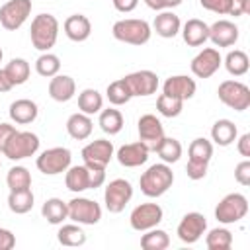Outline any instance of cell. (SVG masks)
<instances>
[{
  "mask_svg": "<svg viewBox=\"0 0 250 250\" xmlns=\"http://www.w3.org/2000/svg\"><path fill=\"white\" fill-rule=\"evenodd\" d=\"M205 246L209 250H229L232 246V232L225 227L211 229L205 236Z\"/></svg>",
  "mask_w": 250,
  "mask_h": 250,
  "instance_id": "obj_36",
  "label": "cell"
},
{
  "mask_svg": "<svg viewBox=\"0 0 250 250\" xmlns=\"http://www.w3.org/2000/svg\"><path fill=\"white\" fill-rule=\"evenodd\" d=\"M16 131H18V129H16L14 125H10V123H0V152H4L6 143L12 139V135H14Z\"/></svg>",
  "mask_w": 250,
  "mask_h": 250,
  "instance_id": "obj_48",
  "label": "cell"
},
{
  "mask_svg": "<svg viewBox=\"0 0 250 250\" xmlns=\"http://www.w3.org/2000/svg\"><path fill=\"white\" fill-rule=\"evenodd\" d=\"M201 8L213 12V14H229V8H230V0H199Z\"/></svg>",
  "mask_w": 250,
  "mask_h": 250,
  "instance_id": "obj_44",
  "label": "cell"
},
{
  "mask_svg": "<svg viewBox=\"0 0 250 250\" xmlns=\"http://www.w3.org/2000/svg\"><path fill=\"white\" fill-rule=\"evenodd\" d=\"M66 205H68V219L78 225H98L102 219V207L94 199L78 195L66 201Z\"/></svg>",
  "mask_w": 250,
  "mask_h": 250,
  "instance_id": "obj_9",
  "label": "cell"
},
{
  "mask_svg": "<svg viewBox=\"0 0 250 250\" xmlns=\"http://www.w3.org/2000/svg\"><path fill=\"white\" fill-rule=\"evenodd\" d=\"M195 90H197L195 80H193V78H189V76H186V74L170 76V78H166V82L162 84V94H168V96L180 98L182 102L191 100V98L195 96Z\"/></svg>",
  "mask_w": 250,
  "mask_h": 250,
  "instance_id": "obj_17",
  "label": "cell"
},
{
  "mask_svg": "<svg viewBox=\"0 0 250 250\" xmlns=\"http://www.w3.org/2000/svg\"><path fill=\"white\" fill-rule=\"evenodd\" d=\"M76 94V82L72 76L68 74H55L51 80H49V96L55 100V102H68L72 100Z\"/></svg>",
  "mask_w": 250,
  "mask_h": 250,
  "instance_id": "obj_22",
  "label": "cell"
},
{
  "mask_svg": "<svg viewBox=\"0 0 250 250\" xmlns=\"http://www.w3.org/2000/svg\"><path fill=\"white\" fill-rule=\"evenodd\" d=\"M209 39L215 47H232L238 41V27L230 20H217L209 25Z\"/></svg>",
  "mask_w": 250,
  "mask_h": 250,
  "instance_id": "obj_19",
  "label": "cell"
},
{
  "mask_svg": "<svg viewBox=\"0 0 250 250\" xmlns=\"http://www.w3.org/2000/svg\"><path fill=\"white\" fill-rule=\"evenodd\" d=\"M62 29H64V35L74 41V43H82L90 37L92 33V23L90 20L84 16V14H72L64 20L62 23Z\"/></svg>",
  "mask_w": 250,
  "mask_h": 250,
  "instance_id": "obj_20",
  "label": "cell"
},
{
  "mask_svg": "<svg viewBox=\"0 0 250 250\" xmlns=\"http://www.w3.org/2000/svg\"><path fill=\"white\" fill-rule=\"evenodd\" d=\"M248 213V199L242 193H227L215 207V219L223 225H232Z\"/></svg>",
  "mask_w": 250,
  "mask_h": 250,
  "instance_id": "obj_5",
  "label": "cell"
},
{
  "mask_svg": "<svg viewBox=\"0 0 250 250\" xmlns=\"http://www.w3.org/2000/svg\"><path fill=\"white\" fill-rule=\"evenodd\" d=\"M221 64H223L221 53L217 49H213V47H207V49L199 51L191 59L189 68H191L193 76H197V78H209V76H213L219 70Z\"/></svg>",
  "mask_w": 250,
  "mask_h": 250,
  "instance_id": "obj_15",
  "label": "cell"
},
{
  "mask_svg": "<svg viewBox=\"0 0 250 250\" xmlns=\"http://www.w3.org/2000/svg\"><path fill=\"white\" fill-rule=\"evenodd\" d=\"M225 68L229 74L232 76H244L250 68V59L244 51L240 49H234V51H229L227 57H225Z\"/></svg>",
  "mask_w": 250,
  "mask_h": 250,
  "instance_id": "obj_33",
  "label": "cell"
},
{
  "mask_svg": "<svg viewBox=\"0 0 250 250\" xmlns=\"http://www.w3.org/2000/svg\"><path fill=\"white\" fill-rule=\"evenodd\" d=\"M131 197H133V186L129 180H123V178L111 180L104 189L105 209L109 213H115V215L125 209V205L131 201Z\"/></svg>",
  "mask_w": 250,
  "mask_h": 250,
  "instance_id": "obj_8",
  "label": "cell"
},
{
  "mask_svg": "<svg viewBox=\"0 0 250 250\" xmlns=\"http://www.w3.org/2000/svg\"><path fill=\"white\" fill-rule=\"evenodd\" d=\"M236 150L240 152V156L250 158V133H244V135L238 137V141H236Z\"/></svg>",
  "mask_w": 250,
  "mask_h": 250,
  "instance_id": "obj_50",
  "label": "cell"
},
{
  "mask_svg": "<svg viewBox=\"0 0 250 250\" xmlns=\"http://www.w3.org/2000/svg\"><path fill=\"white\" fill-rule=\"evenodd\" d=\"M238 129L230 119H217L211 127V139L219 146H229L236 141Z\"/></svg>",
  "mask_w": 250,
  "mask_h": 250,
  "instance_id": "obj_28",
  "label": "cell"
},
{
  "mask_svg": "<svg viewBox=\"0 0 250 250\" xmlns=\"http://www.w3.org/2000/svg\"><path fill=\"white\" fill-rule=\"evenodd\" d=\"M64 184L72 193H82L90 189V170L86 164L68 166L64 172Z\"/></svg>",
  "mask_w": 250,
  "mask_h": 250,
  "instance_id": "obj_25",
  "label": "cell"
},
{
  "mask_svg": "<svg viewBox=\"0 0 250 250\" xmlns=\"http://www.w3.org/2000/svg\"><path fill=\"white\" fill-rule=\"evenodd\" d=\"M172 184H174V172H172V168L166 162L148 166L141 174V178H139L141 191L146 197H160V195H164L172 188Z\"/></svg>",
  "mask_w": 250,
  "mask_h": 250,
  "instance_id": "obj_1",
  "label": "cell"
},
{
  "mask_svg": "<svg viewBox=\"0 0 250 250\" xmlns=\"http://www.w3.org/2000/svg\"><path fill=\"white\" fill-rule=\"evenodd\" d=\"M156 109L164 117H178L182 113V109H184V102L180 98H174V96H168V94H160L156 98Z\"/></svg>",
  "mask_w": 250,
  "mask_h": 250,
  "instance_id": "obj_41",
  "label": "cell"
},
{
  "mask_svg": "<svg viewBox=\"0 0 250 250\" xmlns=\"http://www.w3.org/2000/svg\"><path fill=\"white\" fill-rule=\"evenodd\" d=\"M209 164L207 162H195V160H188L186 164V174L189 180H203L207 174Z\"/></svg>",
  "mask_w": 250,
  "mask_h": 250,
  "instance_id": "obj_43",
  "label": "cell"
},
{
  "mask_svg": "<svg viewBox=\"0 0 250 250\" xmlns=\"http://www.w3.org/2000/svg\"><path fill=\"white\" fill-rule=\"evenodd\" d=\"M154 152L160 156L162 162L174 164V162H178L180 156H182V143H180L178 139H174V137H166V135H164V139L158 143V146H156Z\"/></svg>",
  "mask_w": 250,
  "mask_h": 250,
  "instance_id": "obj_34",
  "label": "cell"
},
{
  "mask_svg": "<svg viewBox=\"0 0 250 250\" xmlns=\"http://www.w3.org/2000/svg\"><path fill=\"white\" fill-rule=\"evenodd\" d=\"M33 201H35V197H33L31 188H27V189H16V191H10V195H8V207L16 215L29 213L33 209Z\"/></svg>",
  "mask_w": 250,
  "mask_h": 250,
  "instance_id": "obj_30",
  "label": "cell"
},
{
  "mask_svg": "<svg viewBox=\"0 0 250 250\" xmlns=\"http://www.w3.org/2000/svg\"><path fill=\"white\" fill-rule=\"evenodd\" d=\"M217 96L227 107H230L234 111H244L250 107V88L244 82L225 80L219 84Z\"/></svg>",
  "mask_w": 250,
  "mask_h": 250,
  "instance_id": "obj_6",
  "label": "cell"
},
{
  "mask_svg": "<svg viewBox=\"0 0 250 250\" xmlns=\"http://www.w3.org/2000/svg\"><path fill=\"white\" fill-rule=\"evenodd\" d=\"M57 240L62 246L74 248V246H82L86 244V232L80 229V225H61L59 232H57Z\"/></svg>",
  "mask_w": 250,
  "mask_h": 250,
  "instance_id": "obj_32",
  "label": "cell"
},
{
  "mask_svg": "<svg viewBox=\"0 0 250 250\" xmlns=\"http://www.w3.org/2000/svg\"><path fill=\"white\" fill-rule=\"evenodd\" d=\"M152 29L156 31V35H160V37H164V39H172V37H176V35L180 33L182 21H180V18H178L172 10H162V12L154 18Z\"/></svg>",
  "mask_w": 250,
  "mask_h": 250,
  "instance_id": "obj_24",
  "label": "cell"
},
{
  "mask_svg": "<svg viewBox=\"0 0 250 250\" xmlns=\"http://www.w3.org/2000/svg\"><path fill=\"white\" fill-rule=\"evenodd\" d=\"M90 170V189L104 186L105 182V168H88Z\"/></svg>",
  "mask_w": 250,
  "mask_h": 250,
  "instance_id": "obj_47",
  "label": "cell"
},
{
  "mask_svg": "<svg viewBox=\"0 0 250 250\" xmlns=\"http://www.w3.org/2000/svg\"><path fill=\"white\" fill-rule=\"evenodd\" d=\"M113 145L111 141L107 139H96L92 143H88L84 148H82V162L88 166V168H107V164L111 162L113 158Z\"/></svg>",
  "mask_w": 250,
  "mask_h": 250,
  "instance_id": "obj_11",
  "label": "cell"
},
{
  "mask_svg": "<svg viewBox=\"0 0 250 250\" xmlns=\"http://www.w3.org/2000/svg\"><path fill=\"white\" fill-rule=\"evenodd\" d=\"M139 6V0H113V8L121 14H129Z\"/></svg>",
  "mask_w": 250,
  "mask_h": 250,
  "instance_id": "obj_51",
  "label": "cell"
},
{
  "mask_svg": "<svg viewBox=\"0 0 250 250\" xmlns=\"http://www.w3.org/2000/svg\"><path fill=\"white\" fill-rule=\"evenodd\" d=\"M207 230V219L205 215L197 213V211H189L182 217V221L178 223L176 234L184 244H195Z\"/></svg>",
  "mask_w": 250,
  "mask_h": 250,
  "instance_id": "obj_13",
  "label": "cell"
},
{
  "mask_svg": "<svg viewBox=\"0 0 250 250\" xmlns=\"http://www.w3.org/2000/svg\"><path fill=\"white\" fill-rule=\"evenodd\" d=\"M164 217V211L158 203H141L137 205L131 215H129V223H131V229L133 230H139V232H145L148 229H154L160 225Z\"/></svg>",
  "mask_w": 250,
  "mask_h": 250,
  "instance_id": "obj_12",
  "label": "cell"
},
{
  "mask_svg": "<svg viewBox=\"0 0 250 250\" xmlns=\"http://www.w3.org/2000/svg\"><path fill=\"white\" fill-rule=\"evenodd\" d=\"M70 160H72V152L66 146H53V148L43 150L37 156L35 166L45 176H57V174L66 172V168L70 166Z\"/></svg>",
  "mask_w": 250,
  "mask_h": 250,
  "instance_id": "obj_4",
  "label": "cell"
},
{
  "mask_svg": "<svg viewBox=\"0 0 250 250\" xmlns=\"http://www.w3.org/2000/svg\"><path fill=\"white\" fill-rule=\"evenodd\" d=\"M37 113H39V107L33 100H27V98H20L16 102L10 104V109H8V115L14 123L18 125H27V123H33L37 119Z\"/></svg>",
  "mask_w": 250,
  "mask_h": 250,
  "instance_id": "obj_21",
  "label": "cell"
},
{
  "mask_svg": "<svg viewBox=\"0 0 250 250\" xmlns=\"http://www.w3.org/2000/svg\"><path fill=\"white\" fill-rule=\"evenodd\" d=\"M111 35L121 41V43H127V45H145L150 41V35H152V27L148 21L145 20H137V18H125V20H119L113 23L111 27Z\"/></svg>",
  "mask_w": 250,
  "mask_h": 250,
  "instance_id": "obj_3",
  "label": "cell"
},
{
  "mask_svg": "<svg viewBox=\"0 0 250 250\" xmlns=\"http://www.w3.org/2000/svg\"><path fill=\"white\" fill-rule=\"evenodd\" d=\"M2 57H4V51L0 49V62H2Z\"/></svg>",
  "mask_w": 250,
  "mask_h": 250,
  "instance_id": "obj_55",
  "label": "cell"
},
{
  "mask_svg": "<svg viewBox=\"0 0 250 250\" xmlns=\"http://www.w3.org/2000/svg\"><path fill=\"white\" fill-rule=\"evenodd\" d=\"M234 180L240 186H250V160L248 158H244L242 162L234 166Z\"/></svg>",
  "mask_w": 250,
  "mask_h": 250,
  "instance_id": "obj_45",
  "label": "cell"
},
{
  "mask_svg": "<svg viewBox=\"0 0 250 250\" xmlns=\"http://www.w3.org/2000/svg\"><path fill=\"white\" fill-rule=\"evenodd\" d=\"M98 125H100V129L105 135H117V133H121V129L125 125V119H123V113L119 109L107 107V109H102L100 111Z\"/></svg>",
  "mask_w": 250,
  "mask_h": 250,
  "instance_id": "obj_29",
  "label": "cell"
},
{
  "mask_svg": "<svg viewBox=\"0 0 250 250\" xmlns=\"http://www.w3.org/2000/svg\"><path fill=\"white\" fill-rule=\"evenodd\" d=\"M0 166H2V164H0Z\"/></svg>",
  "mask_w": 250,
  "mask_h": 250,
  "instance_id": "obj_56",
  "label": "cell"
},
{
  "mask_svg": "<svg viewBox=\"0 0 250 250\" xmlns=\"http://www.w3.org/2000/svg\"><path fill=\"white\" fill-rule=\"evenodd\" d=\"M105 96H107L109 104H113V105H125V104H127V102L133 98L123 78H119V80H113V82L107 86V90H105Z\"/></svg>",
  "mask_w": 250,
  "mask_h": 250,
  "instance_id": "obj_42",
  "label": "cell"
},
{
  "mask_svg": "<svg viewBox=\"0 0 250 250\" xmlns=\"http://www.w3.org/2000/svg\"><path fill=\"white\" fill-rule=\"evenodd\" d=\"M92 129H94V123H92V117L78 111V113H72L68 119H66V133L74 139V141H84L92 135Z\"/></svg>",
  "mask_w": 250,
  "mask_h": 250,
  "instance_id": "obj_26",
  "label": "cell"
},
{
  "mask_svg": "<svg viewBox=\"0 0 250 250\" xmlns=\"http://www.w3.org/2000/svg\"><path fill=\"white\" fill-rule=\"evenodd\" d=\"M250 14V0H230V8H229V16H246Z\"/></svg>",
  "mask_w": 250,
  "mask_h": 250,
  "instance_id": "obj_46",
  "label": "cell"
},
{
  "mask_svg": "<svg viewBox=\"0 0 250 250\" xmlns=\"http://www.w3.org/2000/svg\"><path fill=\"white\" fill-rule=\"evenodd\" d=\"M31 14V0H8L0 6V25L8 31L20 29Z\"/></svg>",
  "mask_w": 250,
  "mask_h": 250,
  "instance_id": "obj_10",
  "label": "cell"
},
{
  "mask_svg": "<svg viewBox=\"0 0 250 250\" xmlns=\"http://www.w3.org/2000/svg\"><path fill=\"white\" fill-rule=\"evenodd\" d=\"M170 246V236L162 229H148L141 236V248L143 250H166Z\"/></svg>",
  "mask_w": 250,
  "mask_h": 250,
  "instance_id": "obj_35",
  "label": "cell"
},
{
  "mask_svg": "<svg viewBox=\"0 0 250 250\" xmlns=\"http://www.w3.org/2000/svg\"><path fill=\"white\" fill-rule=\"evenodd\" d=\"M188 154H189V160H195V162H211V156H213V145L211 141L203 139V137H197L191 141L189 148H188Z\"/></svg>",
  "mask_w": 250,
  "mask_h": 250,
  "instance_id": "obj_40",
  "label": "cell"
},
{
  "mask_svg": "<svg viewBox=\"0 0 250 250\" xmlns=\"http://www.w3.org/2000/svg\"><path fill=\"white\" fill-rule=\"evenodd\" d=\"M137 131H139V141L145 143L148 146V150H156L158 143L164 139V127H162L160 119L152 113H145L139 117Z\"/></svg>",
  "mask_w": 250,
  "mask_h": 250,
  "instance_id": "obj_16",
  "label": "cell"
},
{
  "mask_svg": "<svg viewBox=\"0 0 250 250\" xmlns=\"http://www.w3.org/2000/svg\"><path fill=\"white\" fill-rule=\"evenodd\" d=\"M6 184H8L10 191L27 189V188H31V174H29V170L25 166H12L8 170Z\"/></svg>",
  "mask_w": 250,
  "mask_h": 250,
  "instance_id": "obj_39",
  "label": "cell"
},
{
  "mask_svg": "<svg viewBox=\"0 0 250 250\" xmlns=\"http://www.w3.org/2000/svg\"><path fill=\"white\" fill-rule=\"evenodd\" d=\"M14 246H16V236L12 234V230L0 227V250H12Z\"/></svg>",
  "mask_w": 250,
  "mask_h": 250,
  "instance_id": "obj_49",
  "label": "cell"
},
{
  "mask_svg": "<svg viewBox=\"0 0 250 250\" xmlns=\"http://www.w3.org/2000/svg\"><path fill=\"white\" fill-rule=\"evenodd\" d=\"M148 146L141 141L137 143H129V145H123L117 148L115 156H117V162L125 168H137L141 164H145L148 160Z\"/></svg>",
  "mask_w": 250,
  "mask_h": 250,
  "instance_id": "obj_18",
  "label": "cell"
},
{
  "mask_svg": "<svg viewBox=\"0 0 250 250\" xmlns=\"http://www.w3.org/2000/svg\"><path fill=\"white\" fill-rule=\"evenodd\" d=\"M145 4H146L150 10H154V12H162V10H166L162 0H145Z\"/></svg>",
  "mask_w": 250,
  "mask_h": 250,
  "instance_id": "obj_53",
  "label": "cell"
},
{
  "mask_svg": "<svg viewBox=\"0 0 250 250\" xmlns=\"http://www.w3.org/2000/svg\"><path fill=\"white\" fill-rule=\"evenodd\" d=\"M8 78L12 80L14 86H20V84H25L27 78H29V72H31V66L25 59H12L6 66H4Z\"/></svg>",
  "mask_w": 250,
  "mask_h": 250,
  "instance_id": "obj_37",
  "label": "cell"
},
{
  "mask_svg": "<svg viewBox=\"0 0 250 250\" xmlns=\"http://www.w3.org/2000/svg\"><path fill=\"white\" fill-rule=\"evenodd\" d=\"M162 2H164V8H166V10H172V8L180 6L184 0H162Z\"/></svg>",
  "mask_w": 250,
  "mask_h": 250,
  "instance_id": "obj_54",
  "label": "cell"
},
{
  "mask_svg": "<svg viewBox=\"0 0 250 250\" xmlns=\"http://www.w3.org/2000/svg\"><path fill=\"white\" fill-rule=\"evenodd\" d=\"M41 215L51 225H62L68 219V205L61 197H49L41 205Z\"/></svg>",
  "mask_w": 250,
  "mask_h": 250,
  "instance_id": "obj_27",
  "label": "cell"
},
{
  "mask_svg": "<svg viewBox=\"0 0 250 250\" xmlns=\"http://www.w3.org/2000/svg\"><path fill=\"white\" fill-rule=\"evenodd\" d=\"M123 80H125V84H127V88H129L133 98L135 96L137 98L152 96L158 90V76H156V72L146 70V68L145 70H135V72L123 76Z\"/></svg>",
  "mask_w": 250,
  "mask_h": 250,
  "instance_id": "obj_14",
  "label": "cell"
},
{
  "mask_svg": "<svg viewBox=\"0 0 250 250\" xmlns=\"http://www.w3.org/2000/svg\"><path fill=\"white\" fill-rule=\"evenodd\" d=\"M184 41L189 45V47H199L203 45L207 39H209V25L203 21V20H197V18H191L188 20L182 29H180Z\"/></svg>",
  "mask_w": 250,
  "mask_h": 250,
  "instance_id": "obj_23",
  "label": "cell"
},
{
  "mask_svg": "<svg viewBox=\"0 0 250 250\" xmlns=\"http://www.w3.org/2000/svg\"><path fill=\"white\" fill-rule=\"evenodd\" d=\"M104 107V98L96 88H86L78 94V109L86 115L100 113Z\"/></svg>",
  "mask_w": 250,
  "mask_h": 250,
  "instance_id": "obj_31",
  "label": "cell"
},
{
  "mask_svg": "<svg viewBox=\"0 0 250 250\" xmlns=\"http://www.w3.org/2000/svg\"><path fill=\"white\" fill-rule=\"evenodd\" d=\"M29 39L37 51L47 53L59 39V20L53 14H37L31 20Z\"/></svg>",
  "mask_w": 250,
  "mask_h": 250,
  "instance_id": "obj_2",
  "label": "cell"
},
{
  "mask_svg": "<svg viewBox=\"0 0 250 250\" xmlns=\"http://www.w3.org/2000/svg\"><path fill=\"white\" fill-rule=\"evenodd\" d=\"M12 88H14L12 80L8 78L6 70H4V68H0V94H4V92H10Z\"/></svg>",
  "mask_w": 250,
  "mask_h": 250,
  "instance_id": "obj_52",
  "label": "cell"
},
{
  "mask_svg": "<svg viewBox=\"0 0 250 250\" xmlns=\"http://www.w3.org/2000/svg\"><path fill=\"white\" fill-rule=\"evenodd\" d=\"M39 150V137L31 131H16L4 146V156L10 160H23Z\"/></svg>",
  "mask_w": 250,
  "mask_h": 250,
  "instance_id": "obj_7",
  "label": "cell"
},
{
  "mask_svg": "<svg viewBox=\"0 0 250 250\" xmlns=\"http://www.w3.org/2000/svg\"><path fill=\"white\" fill-rule=\"evenodd\" d=\"M35 70L39 76L43 78H53L55 74H59L61 70V59L55 53H41L35 61Z\"/></svg>",
  "mask_w": 250,
  "mask_h": 250,
  "instance_id": "obj_38",
  "label": "cell"
}]
</instances>
